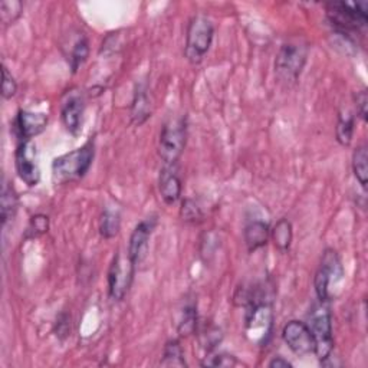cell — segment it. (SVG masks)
<instances>
[{
  "label": "cell",
  "mask_w": 368,
  "mask_h": 368,
  "mask_svg": "<svg viewBox=\"0 0 368 368\" xmlns=\"http://www.w3.org/2000/svg\"><path fill=\"white\" fill-rule=\"evenodd\" d=\"M94 141L90 139L81 149L56 157L52 163V177L58 184L76 182L88 173L94 160Z\"/></svg>",
  "instance_id": "6da1fadb"
},
{
  "label": "cell",
  "mask_w": 368,
  "mask_h": 368,
  "mask_svg": "<svg viewBox=\"0 0 368 368\" xmlns=\"http://www.w3.org/2000/svg\"><path fill=\"white\" fill-rule=\"evenodd\" d=\"M309 53V45L302 38H292L280 46L275 61V72L287 83L298 81Z\"/></svg>",
  "instance_id": "7a4b0ae2"
},
{
  "label": "cell",
  "mask_w": 368,
  "mask_h": 368,
  "mask_svg": "<svg viewBox=\"0 0 368 368\" xmlns=\"http://www.w3.org/2000/svg\"><path fill=\"white\" fill-rule=\"evenodd\" d=\"M214 35L213 23L206 16H194L187 27L184 55L190 64L197 65L209 52Z\"/></svg>",
  "instance_id": "3957f363"
},
{
  "label": "cell",
  "mask_w": 368,
  "mask_h": 368,
  "mask_svg": "<svg viewBox=\"0 0 368 368\" xmlns=\"http://www.w3.org/2000/svg\"><path fill=\"white\" fill-rule=\"evenodd\" d=\"M327 16L339 32H360L368 22V4L332 2L327 5Z\"/></svg>",
  "instance_id": "277c9868"
},
{
  "label": "cell",
  "mask_w": 368,
  "mask_h": 368,
  "mask_svg": "<svg viewBox=\"0 0 368 368\" xmlns=\"http://www.w3.org/2000/svg\"><path fill=\"white\" fill-rule=\"evenodd\" d=\"M331 311L328 302H321L315 305L309 314L308 327L314 335L315 351L321 362L331 357L334 350V338H332V322H331Z\"/></svg>",
  "instance_id": "5b68a950"
},
{
  "label": "cell",
  "mask_w": 368,
  "mask_h": 368,
  "mask_svg": "<svg viewBox=\"0 0 368 368\" xmlns=\"http://www.w3.org/2000/svg\"><path fill=\"white\" fill-rule=\"evenodd\" d=\"M187 138L186 118H172L168 120L160 132L158 139V156L167 165L177 164Z\"/></svg>",
  "instance_id": "8992f818"
},
{
  "label": "cell",
  "mask_w": 368,
  "mask_h": 368,
  "mask_svg": "<svg viewBox=\"0 0 368 368\" xmlns=\"http://www.w3.org/2000/svg\"><path fill=\"white\" fill-rule=\"evenodd\" d=\"M135 272V264L128 257V253L124 254L120 250L116 253L112 259L109 272H108V292L109 298L114 301H123L130 287L132 284Z\"/></svg>",
  "instance_id": "52a82bcc"
},
{
  "label": "cell",
  "mask_w": 368,
  "mask_h": 368,
  "mask_svg": "<svg viewBox=\"0 0 368 368\" xmlns=\"http://www.w3.org/2000/svg\"><path fill=\"white\" fill-rule=\"evenodd\" d=\"M344 276V269L341 259H339L338 253L334 249H325L321 258L320 268L315 273L314 279V287L315 294L318 297V301L321 302H329V287L334 282L336 284L338 280H341Z\"/></svg>",
  "instance_id": "ba28073f"
},
{
  "label": "cell",
  "mask_w": 368,
  "mask_h": 368,
  "mask_svg": "<svg viewBox=\"0 0 368 368\" xmlns=\"http://www.w3.org/2000/svg\"><path fill=\"white\" fill-rule=\"evenodd\" d=\"M15 165L19 179L29 187L41 182V168L36 146L31 141H20L15 153Z\"/></svg>",
  "instance_id": "9c48e42d"
},
{
  "label": "cell",
  "mask_w": 368,
  "mask_h": 368,
  "mask_svg": "<svg viewBox=\"0 0 368 368\" xmlns=\"http://www.w3.org/2000/svg\"><path fill=\"white\" fill-rule=\"evenodd\" d=\"M282 338L289 350L299 357L314 354L315 351L314 335L305 322L289 321L282 329Z\"/></svg>",
  "instance_id": "30bf717a"
},
{
  "label": "cell",
  "mask_w": 368,
  "mask_h": 368,
  "mask_svg": "<svg viewBox=\"0 0 368 368\" xmlns=\"http://www.w3.org/2000/svg\"><path fill=\"white\" fill-rule=\"evenodd\" d=\"M156 226H157V216H151L144 219L143 222H139L135 226V229L132 231L130 236L127 253L131 261L135 264V266L143 262L144 258L147 257L149 242L156 229Z\"/></svg>",
  "instance_id": "8fae6325"
},
{
  "label": "cell",
  "mask_w": 368,
  "mask_h": 368,
  "mask_svg": "<svg viewBox=\"0 0 368 368\" xmlns=\"http://www.w3.org/2000/svg\"><path fill=\"white\" fill-rule=\"evenodd\" d=\"M46 125L48 116L43 114V112H31L20 109L13 123V130L20 141H31L34 137L43 132Z\"/></svg>",
  "instance_id": "7c38bea8"
},
{
  "label": "cell",
  "mask_w": 368,
  "mask_h": 368,
  "mask_svg": "<svg viewBox=\"0 0 368 368\" xmlns=\"http://www.w3.org/2000/svg\"><path fill=\"white\" fill-rule=\"evenodd\" d=\"M158 190L161 199L165 205L173 206L175 203H177L182 196V180L177 175L176 164L175 165L164 164L163 170L160 172Z\"/></svg>",
  "instance_id": "4fadbf2b"
},
{
  "label": "cell",
  "mask_w": 368,
  "mask_h": 368,
  "mask_svg": "<svg viewBox=\"0 0 368 368\" xmlns=\"http://www.w3.org/2000/svg\"><path fill=\"white\" fill-rule=\"evenodd\" d=\"M82 114H83V100L79 94L71 93L61 108V118L67 130L72 135H78L81 130L82 123Z\"/></svg>",
  "instance_id": "5bb4252c"
},
{
  "label": "cell",
  "mask_w": 368,
  "mask_h": 368,
  "mask_svg": "<svg viewBox=\"0 0 368 368\" xmlns=\"http://www.w3.org/2000/svg\"><path fill=\"white\" fill-rule=\"evenodd\" d=\"M151 117V104L149 100V91L144 83L135 87L134 98L131 104V121L134 125H143Z\"/></svg>",
  "instance_id": "9a60e30c"
},
{
  "label": "cell",
  "mask_w": 368,
  "mask_h": 368,
  "mask_svg": "<svg viewBox=\"0 0 368 368\" xmlns=\"http://www.w3.org/2000/svg\"><path fill=\"white\" fill-rule=\"evenodd\" d=\"M243 238H245L246 247L250 253L258 250L268 243L269 226L265 222H259V220L252 222L245 228Z\"/></svg>",
  "instance_id": "2e32d148"
},
{
  "label": "cell",
  "mask_w": 368,
  "mask_h": 368,
  "mask_svg": "<svg viewBox=\"0 0 368 368\" xmlns=\"http://www.w3.org/2000/svg\"><path fill=\"white\" fill-rule=\"evenodd\" d=\"M0 216H2V226L11 222L18 210V194L13 186L4 177L2 180V193H0Z\"/></svg>",
  "instance_id": "e0dca14e"
},
{
  "label": "cell",
  "mask_w": 368,
  "mask_h": 368,
  "mask_svg": "<svg viewBox=\"0 0 368 368\" xmlns=\"http://www.w3.org/2000/svg\"><path fill=\"white\" fill-rule=\"evenodd\" d=\"M121 228V216L117 210H112L107 207L100 220V233L104 239H112L116 238Z\"/></svg>",
  "instance_id": "ac0fdd59"
},
{
  "label": "cell",
  "mask_w": 368,
  "mask_h": 368,
  "mask_svg": "<svg viewBox=\"0 0 368 368\" xmlns=\"http://www.w3.org/2000/svg\"><path fill=\"white\" fill-rule=\"evenodd\" d=\"M292 224L288 219H280L272 229V240L278 250L287 252L292 243Z\"/></svg>",
  "instance_id": "d6986e66"
},
{
  "label": "cell",
  "mask_w": 368,
  "mask_h": 368,
  "mask_svg": "<svg viewBox=\"0 0 368 368\" xmlns=\"http://www.w3.org/2000/svg\"><path fill=\"white\" fill-rule=\"evenodd\" d=\"M336 141L341 146H350L353 134H354V116L350 111L339 112L338 123H336Z\"/></svg>",
  "instance_id": "ffe728a7"
},
{
  "label": "cell",
  "mask_w": 368,
  "mask_h": 368,
  "mask_svg": "<svg viewBox=\"0 0 368 368\" xmlns=\"http://www.w3.org/2000/svg\"><path fill=\"white\" fill-rule=\"evenodd\" d=\"M353 170L354 176L361 184V187L367 189V179H368V153L365 146H360L355 149L353 154Z\"/></svg>",
  "instance_id": "44dd1931"
},
{
  "label": "cell",
  "mask_w": 368,
  "mask_h": 368,
  "mask_svg": "<svg viewBox=\"0 0 368 368\" xmlns=\"http://www.w3.org/2000/svg\"><path fill=\"white\" fill-rule=\"evenodd\" d=\"M163 367H186L184 353L177 339H172L164 347L163 360L160 362Z\"/></svg>",
  "instance_id": "7402d4cb"
},
{
  "label": "cell",
  "mask_w": 368,
  "mask_h": 368,
  "mask_svg": "<svg viewBox=\"0 0 368 368\" xmlns=\"http://www.w3.org/2000/svg\"><path fill=\"white\" fill-rule=\"evenodd\" d=\"M197 328V311L194 304H187L184 305V308L182 309L180 313V318L177 322V331L180 334V336H189L191 334H194Z\"/></svg>",
  "instance_id": "603a6c76"
},
{
  "label": "cell",
  "mask_w": 368,
  "mask_h": 368,
  "mask_svg": "<svg viewBox=\"0 0 368 368\" xmlns=\"http://www.w3.org/2000/svg\"><path fill=\"white\" fill-rule=\"evenodd\" d=\"M88 53H90L88 39H87V36L81 35L74 42V46H72L71 53H69V65L72 68V72H76L79 69V67H82V64L87 61Z\"/></svg>",
  "instance_id": "cb8c5ba5"
},
{
  "label": "cell",
  "mask_w": 368,
  "mask_h": 368,
  "mask_svg": "<svg viewBox=\"0 0 368 368\" xmlns=\"http://www.w3.org/2000/svg\"><path fill=\"white\" fill-rule=\"evenodd\" d=\"M49 231V217L45 214H35L31 217L29 226H27V231L25 238L26 239H35L39 238Z\"/></svg>",
  "instance_id": "d4e9b609"
},
{
  "label": "cell",
  "mask_w": 368,
  "mask_h": 368,
  "mask_svg": "<svg viewBox=\"0 0 368 368\" xmlns=\"http://www.w3.org/2000/svg\"><path fill=\"white\" fill-rule=\"evenodd\" d=\"M22 4L16 2V0H12V2H8V0H4L0 4V19L5 25L13 23L20 15H22Z\"/></svg>",
  "instance_id": "484cf974"
},
{
  "label": "cell",
  "mask_w": 368,
  "mask_h": 368,
  "mask_svg": "<svg viewBox=\"0 0 368 368\" xmlns=\"http://www.w3.org/2000/svg\"><path fill=\"white\" fill-rule=\"evenodd\" d=\"M238 364H239V361L236 360V357L229 355V354H224V353L206 357V360L202 362L203 367H224V368L235 367Z\"/></svg>",
  "instance_id": "4316f807"
},
{
  "label": "cell",
  "mask_w": 368,
  "mask_h": 368,
  "mask_svg": "<svg viewBox=\"0 0 368 368\" xmlns=\"http://www.w3.org/2000/svg\"><path fill=\"white\" fill-rule=\"evenodd\" d=\"M18 91V83L12 74L8 71V68H4V83H2V95L5 100H11L16 95Z\"/></svg>",
  "instance_id": "83f0119b"
},
{
  "label": "cell",
  "mask_w": 368,
  "mask_h": 368,
  "mask_svg": "<svg viewBox=\"0 0 368 368\" xmlns=\"http://www.w3.org/2000/svg\"><path fill=\"white\" fill-rule=\"evenodd\" d=\"M182 216H183V220H186V222H193V223L199 222V220L203 217L200 209L196 206V203H194L193 200H186V202L183 203Z\"/></svg>",
  "instance_id": "f1b7e54d"
},
{
  "label": "cell",
  "mask_w": 368,
  "mask_h": 368,
  "mask_svg": "<svg viewBox=\"0 0 368 368\" xmlns=\"http://www.w3.org/2000/svg\"><path fill=\"white\" fill-rule=\"evenodd\" d=\"M367 105H368V97H367V91L362 90L360 93H357L355 95V107H357V114L358 117L367 123Z\"/></svg>",
  "instance_id": "f546056e"
},
{
  "label": "cell",
  "mask_w": 368,
  "mask_h": 368,
  "mask_svg": "<svg viewBox=\"0 0 368 368\" xmlns=\"http://www.w3.org/2000/svg\"><path fill=\"white\" fill-rule=\"evenodd\" d=\"M69 331H71V318L67 314H62L58 318V331H56L58 334H56V335L61 336L64 334L65 336H68Z\"/></svg>",
  "instance_id": "4dcf8cb0"
},
{
  "label": "cell",
  "mask_w": 368,
  "mask_h": 368,
  "mask_svg": "<svg viewBox=\"0 0 368 368\" xmlns=\"http://www.w3.org/2000/svg\"><path fill=\"white\" fill-rule=\"evenodd\" d=\"M269 367L271 368H291L292 364L285 360V358H282V357H275L271 362H269Z\"/></svg>",
  "instance_id": "1f68e13d"
}]
</instances>
